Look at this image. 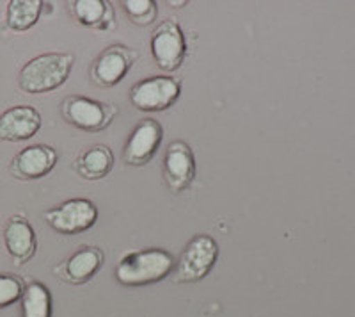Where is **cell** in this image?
Returning a JSON list of instances; mask_svg holds the SVG:
<instances>
[{
  "label": "cell",
  "mask_w": 355,
  "mask_h": 317,
  "mask_svg": "<svg viewBox=\"0 0 355 317\" xmlns=\"http://www.w3.org/2000/svg\"><path fill=\"white\" fill-rule=\"evenodd\" d=\"M75 57L73 54L46 52L33 57L18 74L20 90L28 95L49 93L61 88L71 75Z\"/></svg>",
  "instance_id": "1"
},
{
  "label": "cell",
  "mask_w": 355,
  "mask_h": 317,
  "mask_svg": "<svg viewBox=\"0 0 355 317\" xmlns=\"http://www.w3.org/2000/svg\"><path fill=\"white\" fill-rule=\"evenodd\" d=\"M173 269L174 259L169 252L148 248L123 257L116 268V280L126 287H141L164 280Z\"/></svg>",
  "instance_id": "2"
},
{
  "label": "cell",
  "mask_w": 355,
  "mask_h": 317,
  "mask_svg": "<svg viewBox=\"0 0 355 317\" xmlns=\"http://www.w3.org/2000/svg\"><path fill=\"white\" fill-rule=\"evenodd\" d=\"M218 259V244L208 234H198L189 241L174 269L176 284H194L208 277Z\"/></svg>",
  "instance_id": "3"
},
{
  "label": "cell",
  "mask_w": 355,
  "mask_h": 317,
  "mask_svg": "<svg viewBox=\"0 0 355 317\" xmlns=\"http://www.w3.org/2000/svg\"><path fill=\"white\" fill-rule=\"evenodd\" d=\"M182 95V82L174 77L155 75L139 81L132 86L130 100L139 111L144 113H160L176 102Z\"/></svg>",
  "instance_id": "4"
},
{
  "label": "cell",
  "mask_w": 355,
  "mask_h": 317,
  "mask_svg": "<svg viewBox=\"0 0 355 317\" xmlns=\"http://www.w3.org/2000/svg\"><path fill=\"white\" fill-rule=\"evenodd\" d=\"M44 221L57 234L75 236L96 225L98 207L87 198L66 200L59 207L44 212Z\"/></svg>",
  "instance_id": "5"
},
{
  "label": "cell",
  "mask_w": 355,
  "mask_h": 317,
  "mask_svg": "<svg viewBox=\"0 0 355 317\" xmlns=\"http://www.w3.org/2000/svg\"><path fill=\"white\" fill-rule=\"evenodd\" d=\"M66 122L80 131L100 132L112 123L117 109L110 104L98 102L87 97H68L62 102Z\"/></svg>",
  "instance_id": "6"
},
{
  "label": "cell",
  "mask_w": 355,
  "mask_h": 317,
  "mask_svg": "<svg viewBox=\"0 0 355 317\" xmlns=\"http://www.w3.org/2000/svg\"><path fill=\"white\" fill-rule=\"evenodd\" d=\"M151 56L158 68L174 72L183 65L187 56V40L182 27L174 20L162 22L151 36Z\"/></svg>",
  "instance_id": "7"
},
{
  "label": "cell",
  "mask_w": 355,
  "mask_h": 317,
  "mask_svg": "<svg viewBox=\"0 0 355 317\" xmlns=\"http://www.w3.org/2000/svg\"><path fill=\"white\" fill-rule=\"evenodd\" d=\"M164 139V129L157 120L144 118L135 125L126 141L123 158L128 166H144L155 157Z\"/></svg>",
  "instance_id": "8"
},
{
  "label": "cell",
  "mask_w": 355,
  "mask_h": 317,
  "mask_svg": "<svg viewBox=\"0 0 355 317\" xmlns=\"http://www.w3.org/2000/svg\"><path fill=\"white\" fill-rule=\"evenodd\" d=\"M55 148L49 145H31L12 157L9 164V173L18 180L43 179L55 168L57 164Z\"/></svg>",
  "instance_id": "9"
},
{
  "label": "cell",
  "mask_w": 355,
  "mask_h": 317,
  "mask_svg": "<svg viewBox=\"0 0 355 317\" xmlns=\"http://www.w3.org/2000/svg\"><path fill=\"white\" fill-rule=\"evenodd\" d=\"M164 177L173 193L185 191L196 179V158L185 141H173L164 157Z\"/></svg>",
  "instance_id": "10"
},
{
  "label": "cell",
  "mask_w": 355,
  "mask_h": 317,
  "mask_svg": "<svg viewBox=\"0 0 355 317\" xmlns=\"http://www.w3.org/2000/svg\"><path fill=\"white\" fill-rule=\"evenodd\" d=\"M40 129L41 114L31 106L9 107L0 114V141H27L34 138Z\"/></svg>",
  "instance_id": "11"
},
{
  "label": "cell",
  "mask_w": 355,
  "mask_h": 317,
  "mask_svg": "<svg viewBox=\"0 0 355 317\" xmlns=\"http://www.w3.org/2000/svg\"><path fill=\"white\" fill-rule=\"evenodd\" d=\"M105 262V255L96 246H82L69 255L61 266L55 268V275L62 282L80 285L87 284Z\"/></svg>",
  "instance_id": "12"
},
{
  "label": "cell",
  "mask_w": 355,
  "mask_h": 317,
  "mask_svg": "<svg viewBox=\"0 0 355 317\" xmlns=\"http://www.w3.org/2000/svg\"><path fill=\"white\" fill-rule=\"evenodd\" d=\"M6 250L15 264H27L36 253V234L33 225L24 216H11L4 225Z\"/></svg>",
  "instance_id": "13"
},
{
  "label": "cell",
  "mask_w": 355,
  "mask_h": 317,
  "mask_svg": "<svg viewBox=\"0 0 355 317\" xmlns=\"http://www.w3.org/2000/svg\"><path fill=\"white\" fill-rule=\"evenodd\" d=\"M135 61V54L121 45H112L98 56L93 65V79L101 86H116L121 82Z\"/></svg>",
  "instance_id": "14"
},
{
  "label": "cell",
  "mask_w": 355,
  "mask_h": 317,
  "mask_svg": "<svg viewBox=\"0 0 355 317\" xmlns=\"http://www.w3.org/2000/svg\"><path fill=\"white\" fill-rule=\"evenodd\" d=\"M114 168V154L105 145H96L85 150L77 161V171L87 180H100Z\"/></svg>",
  "instance_id": "15"
},
{
  "label": "cell",
  "mask_w": 355,
  "mask_h": 317,
  "mask_svg": "<svg viewBox=\"0 0 355 317\" xmlns=\"http://www.w3.org/2000/svg\"><path fill=\"white\" fill-rule=\"evenodd\" d=\"M43 11L40 0H11L6 8V24L15 33H25L37 24Z\"/></svg>",
  "instance_id": "16"
},
{
  "label": "cell",
  "mask_w": 355,
  "mask_h": 317,
  "mask_svg": "<svg viewBox=\"0 0 355 317\" xmlns=\"http://www.w3.org/2000/svg\"><path fill=\"white\" fill-rule=\"evenodd\" d=\"M20 301L21 317H52V296L41 282H31Z\"/></svg>",
  "instance_id": "17"
},
{
  "label": "cell",
  "mask_w": 355,
  "mask_h": 317,
  "mask_svg": "<svg viewBox=\"0 0 355 317\" xmlns=\"http://www.w3.org/2000/svg\"><path fill=\"white\" fill-rule=\"evenodd\" d=\"M73 11L84 25L105 27L109 15L112 17V8L105 0H77L73 4Z\"/></svg>",
  "instance_id": "18"
},
{
  "label": "cell",
  "mask_w": 355,
  "mask_h": 317,
  "mask_svg": "<svg viewBox=\"0 0 355 317\" xmlns=\"http://www.w3.org/2000/svg\"><path fill=\"white\" fill-rule=\"evenodd\" d=\"M25 285L17 275H0V309H8L21 300Z\"/></svg>",
  "instance_id": "19"
},
{
  "label": "cell",
  "mask_w": 355,
  "mask_h": 317,
  "mask_svg": "<svg viewBox=\"0 0 355 317\" xmlns=\"http://www.w3.org/2000/svg\"><path fill=\"white\" fill-rule=\"evenodd\" d=\"M123 6L133 24L148 25L157 17V4L151 0H125Z\"/></svg>",
  "instance_id": "20"
}]
</instances>
